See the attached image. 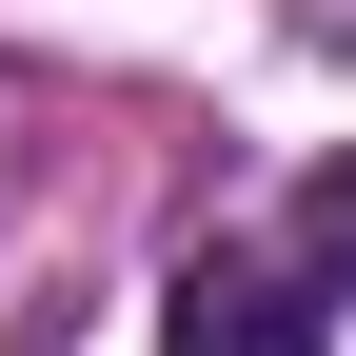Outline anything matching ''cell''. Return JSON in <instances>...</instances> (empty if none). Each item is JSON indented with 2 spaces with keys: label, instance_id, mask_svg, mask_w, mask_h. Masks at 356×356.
Wrapping results in <instances>:
<instances>
[{
  "label": "cell",
  "instance_id": "obj_1",
  "mask_svg": "<svg viewBox=\"0 0 356 356\" xmlns=\"http://www.w3.org/2000/svg\"><path fill=\"white\" fill-rule=\"evenodd\" d=\"M159 356H337V297L297 277V257H178V297H159Z\"/></svg>",
  "mask_w": 356,
  "mask_h": 356
},
{
  "label": "cell",
  "instance_id": "obj_2",
  "mask_svg": "<svg viewBox=\"0 0 356 356\" xmlns=\"http://www.w3.org/2000/svg\"><path fill=\"white\" fill-rule=\"evenodd\" d=\"M297 277L356 297V159H317V198H297Z\"/></svg>",
  "mask_w": 356,
  "mask_h": 356
}]
</instances>
